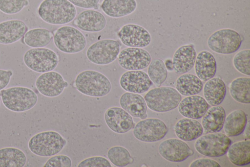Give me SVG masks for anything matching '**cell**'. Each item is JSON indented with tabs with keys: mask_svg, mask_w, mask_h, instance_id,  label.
I'll use <instances>...</instances> for the list:
<instances>
[{
	"mask_svg": "<svg viewBox=\"0 0 250 167\" xmlns=\"http://www.w3.org/2000/svg\"><path fill=\"white\" fill-rule=\"evenodd\" d=\"M40 18L53 25H62L76 17L75 6L68 0H43L38 8Z\"/></svg>",
	"mask_w": 250,
	"mask_h": 167,
	"instance_id": "1",
	"label": "cell"
},
{
	"mask_svg": "<svg viewBox=\"0 0 250 167\" xmlns=\"http://www.w3.org/2000/svg\"><path fill=\"white\" fill-rule=\"evenodd\" d=\"M74 86L82 94L92 97L105 96L111 90V83L105 75L91 70L79 73L75 78Z\"/></svg>",
	"mask_w": 250,
	"mask_h": 167,
	"instance_id": "2",
	"label": "cell"
},
{
	"mask_svg": "<svg viewBox=\"0 0 250 167\" xmlns=\"http://www.w3.org/2000/svg\"><path fill=\"white\" fill-rule=\"evenodd\" d=\"M4 106L14 112H23L33 108L37 103L38 97L32 89L21 86L12 87L0 91Z\"/></svg>",
	"mask_w": 250,
	"mask_h": 167,
	"instance_id": "3",
	"label": "cell"
},
{
	"mask_svg": "<svg viewBox=\"0 0 250 167\" xmlns=\"http://www.w3.org/2000/svg\"><path fill=\"white\" fill-rule=\"evenodd\" d=\"M66 144V140L58 132L46 131L32 136L28 143V147L34 154L48 157L60 152Z\"/></svg>",
	"mask_w": 250,
	"mask_h": 167,
	"instance_id": "4",
	"label": "cell"
},
{
	"mask_svg": "<svg viewBox=\"0 0 250 167\" xmlns=\"http://www.w3.org/2000/svg\"><path fill=\"white\" fill-rule=\"evenodd\" d=\"M147 107L156 112H166L177 107L182 96L171 87H158L148 91L144 96Z\"/></svg>",
	"mask_w": 250,
	"mask_h": 167,
	"instance_id": "5",
	"label": "cell"
},
{
	"mask_svg": "<svg viewBox=\"0 0 250 167\" xmlns=\"http://www.w3.org/2000/svg\"><path fill=\"white\" fill-rule=\"evenodd\" d=\"M53 42L60 51L68 54L80 52L86 46V40L83 33L69 25L62 26L55 31Z\"/></svg>",
	"mask_w": 250,
	"mask_h": 167,
	"instance_id": "6",
	"label": "cell"
},
{
	"mask_svg": "<svg viewBox=\"0 0 250 167\" xmlns=\"http://www.w3.org/2000/svg\"><path fill=\"white\" fill-rule=\"evenodd\" d=\"M58 55L53 50L46 48H33L24 54L23 60L31 70L38 73L53 71L59 62Z\"/></svg>",
	"mask_w": 250,
	"mask_h": 167,
	"instance_id": "7",
	"label": "cell"
},
{
	"mask_svg": "<svg viewBox=\"0 0 250 167\" xmlns=\"http://www.w3.org/2000/svg\"><path fill=\"white\" fill-rule=\"evenodd\" d=\"M242 42L241 36L237 31L230 28H223L209 35L207 45L215 53L230 54L239 49Z\"/></svg>",
	"mask_w": 250,
	"mask_h": 167,
	"instance_id": "8",
	"label": "cell"
},
{
	"mask_svg": "<svg viewBox=\"0 0 250 167\" xmlns=\"http://www.w3.org/2000/svg\"><path fill=\"white\" fill-rule=\"evenodd\" d=\"M195 143V148L200 154L210 157L224 155L231 143L230 138L220 132L206 134L199 137Z\"/></svg>",
	"mask_w": 250,
	"mask_h": 167,
	"instance_id": "9",
	"label": "cell"
},
{
	"mask_svg": "<svg viewBox=\"0 0 250 167\" xmlns=\"http://www.w3.org/2000/svg\"><path fill=\"white\" fill-rule=\"evenodd\" d=\"M119 41L111 39L99 40L90 45L86 50L87 59L98 65H106L114 62L120 51Z\"/></svg>",
	"mask_w": 250,
	"mask_h": 167,
	"instance_id": "10",
	"label": "cell"
},
{
	"mask_svg": "<svg viewBox=\"0 0 250 167\" xmlns=\"http://www.w3.org/2000/svg\"><path fill=\"white\" fill-rule=\"evenodd\" d=\"M168 132V128L161 119L148 118L142 119L133 128V134L138 140L152 143L162 140Z\"/></svg>",
	"mask_w": 250,
	"mask_h": 167,
	"instance_id": "11",
	"label": "cell"
},
{
	"mask_svg": "<svg viewBox=\"0 0 250 167\" xmlns=\"http://www.w3.org/2000/svg\"><path fill=\"white\" fill-rule=\"evenodd\" d=\"M119 65L127 71L141 70L147 67L151 61L150 53L141 48L128 47L120 51Z\"/></svg>",
	"mask_w": 250,
	"mask_h": 167,
	"instance_id": "12",
	"label": "cell"
},
{
	"mask_svg": "<svg viewBox=\"0 0 250 167\" xmlns=\"http://www.w3.org/2000/svg\"><path fill=\"white\" fill-rule=\"evenodd\" d=\"M117 35L122 43L128 47H146L151 40L150 34L145 27L134 24L123 25Z\"/></svg>",
	"mask_w": 250,
	"mask_h": 167,
	"instance_id": "13",
	"label": "cell"
},
{
	"mask_svg": "<svg viewBox=\"0 0 250 167\" xmlns=\"http://www.w3.org/2000/svg\"><path fill=\"white\" fill-rule=\"evenodd\" d=\"M68 85L59 72L50 71L42 73L37 78L35 86L39 92L48 97L60 95Z\"/></svg>",
	"mask_w": 250,
	"mask_h": 167,
	"instance_id": "14",
	"label": "cell"
},
{
	"mask_svg": "<svg viewBox=\"0 0 250 167\" xmlns=\"http://www.w3.org/2000/svg\"><path fill=\"white\" fill-rule=\"evenodd\" d=\"M160 155L171 162H181L192 155L193 151L180 139L171 138L165 140L158 146Z\"/></svg>",
	"mask_w": 250,
	"mask_h": 167,
	"instance_id": "15",
	"label": "cell"
},
{
	"mask_svg": "<svg viewBox=\"0 0 250 167\" xmlns=\"http://www.w3.org/2000/svg\"><path fill=\"white\" fill-rule=\"evenodd\" d=\"M104 119L108 127L117 134H124L135 126L132 116L122 107L108 108L104 115Z\"/></svg>",
	"mask_w": 250,
	"mask_h": 167,
	"instance_id": "16",
	"label": "cell"
},
{
	"mask_svg": "<svg viewBox=\"0 0 250 167\" xmlns=\"http://www.w3.org/2000/svg\"><path fill=\"white\" fill-rule=\"evenodd\" d=\"M119 83L125 91L139 94L147 91L153 84L148 74L141 70L124 72L120 77Z\"/></svg>",
	"mask_w": 250,
	"mask_h": 167,
	"instance_id": "17",
	"label": "cell"
},
{
	"mask_svg": "<svg viewBox=\"0 0 250 167\" xmlns=\"http://www.w3.org/2000/svg\"><path fill=\"white\" fill-rule=\"evenodd\" d=\"M74 24L83 31L98 32L105 28L106 20L101 12L96 10L87 9L81 12L75 17Z\"/></svg>",
	"mask_w": 250,
	"mask_h": 167,
	"instance_id": "18",
	"label": "cell"
},
{
	"mask_svg": "<svg viewBox=\"0 0 250 167\" xmlns=\"http://www.w3.org/2000/svg\"><path fill=\"white\" fill-rule=\"evenodd\" d=\"M209 105L204 98L195 95L181 99L177 107L179 112L183 116L196 119L203 116Z\"/></svg>",
	"mask_w": 250,
	"mask_h": 167,
	"instance_id": "19",
	"label": "cell"
},
{
	"mask_svg": "<svg viewBox=\"0 0 250 167\" xmlns=\"http://www.w3.org/2000/svg\"><path fill=\"white\" fill-rule=\"evenodd\" d=\"M197 53L192 45H185L178 48L172 58L173 70L177 74L188 72L194 67Z\"/></svg>",
	"mask_w": 250,
	"mask_h": 167,
	"instance_id": "20",
	"label": "cell"
},
{
	"mask_svg": "<svg viewBox=\"0 0 250 167\" xmlns=\"http://www.w3.org/2000/svg\"><path fill=\"white\" fill-rule=\"evenodd\" d=\"M28 27L20 20H9L0 23V44L9 45L20 40Z\"/></svg>",
	"mask_w": 250,
	"mask_h": 167,
	"instance_id": "21",
	"label": "cell"
},
{
	"mask_svg": "<svg viewBox=\"0 0 250 167\" xmlns=\"http://www.w3.org/2000/svg\"><path fill=\"white\" fill-rule=\"evenodd\" d=\"M121 107L131 116L141 119L147 118V105L144 98L139 94L125 92L120 98Z\"/></svg>",
	"mask_w": 250,
	"mask_h": 167,
	"instance_id": "22",
	"label": "cell"
},
{
	"mask_svg": "<svg viewBox=\"0 0 250 167\" xmlns=\"http://www.w3.org/2000/svg\"><path fill=\"white\" fill-rule=\"evenodd\" d=\"M136 0H103L101 8L107 16L118 18L129 15L136 9Z\"/></svg>",
	"mask_w": 250,
	"mask_h": 167,
	"instance_id": "23",
	"label": "cell"
},
{
	"mask_svg": "<svg viewBox=\"0 0 250 167\" xmlns=\"http://www.w3.org/2000/svg\"><path fill=\"white\" fill-rule=\"evenodd\" d=\"M196 76L202 81H207L214 76L217 65L213 55L208 51H200L196 56L195 62Z\"/></svg>",
	"mask_w": 250,
	"mask_h": 167,
	"instance_id": "24",
	"label": "cell"
},
{
	"mask_svg": "<svg viewBox=\"0 0 250 167\" xmlns=\"http://www.w3.org/2000/svg\"><path fill=\"white\" fill-rule=\"evenodd\" d=\"M174 130L179 139L188 142L197 139L203 133L202 124L195 119L188 118L179 119L175 124Z\"/></svg>",
	"mask_w": 250,
	"mask_h": 167,
	"instance_id": "25",
	"label": "cell"
},
{
	"mask_svg": "<svg viewBox=\"0 0 250 167\" xmlns=\"http://www.w3.org/2000/svg\"><path fill=\"white\" fill-rule=\"evenodd\" d=\"M202 118V126L205 134L218 132L223 127L226 113L223 107L213 106L208 109Z\"/></svg>",
	"mask_w": 250,
	"mask_h": 167,
	"instance_id": "26",
	"label": "cell"
},
{
	"mask_svg": "<svg viewBox=\"0 0 250 167\" xmlns=\"http://www.w3.org/2000/svg\"><path fill=\"white\" fill-rule=\"evenodd\" d=\"M205 100L211 106L220 104L226 94V87L224 81L218 77H212L206 81L203 88Z\"/></svg>",
	"mask_w": 250,
	"mask_h": 167,
	"instance_id": "27",
	"label": "cell"
},
{
	"mask_svg": "<svg viewBox=\"0 0 250 167\" xmlns=\"http://www.w3.org/2000/svg\"><path fill=\"white\" fill-rule=\"evenodd\" d=\"M247 123L246 114L242 110L230 112L225 118L224 129L228 137H235L241 134Z\"/></svg>",
	"mask_w": 250,
	"mask_h": 167,
	"instance_id": "28",
	"label": "cell"
},
{
	"mask_svg": "<svg viewBox=\"0 0 250 167\" xmlns=\"http://www.w3.org/2000/svg\"><path fill=\"white\" fill-rule=\"evenodd\" d=\"M229 160L233 165L244 166L250 163V141L237 142L230 144L227 152Z\"/></svg>",
	"mask_w": 250,
	"mask_h": 167,
	"instance_id": "29",
	"label": "cell"
},
{
	"mask_svg": "<svg viewBox=\"0 0 250 167\" xmlns=\"http://www.w3.org/2000/svg\"><path fill=\"white\" fill-rule=\"evenodd\" d=\"M175 87L181 95L187 96L199 94L203 89V84L196 75L186 73L178 77Z\"/></svg>",
	"mask_w": 250,
	"mask_h": 167,
	"instance_id": "30",
	"label": "cell"
},
{
	"mask_svg": "<svg viewBox=\"0 0 250 167\" xmlns=\"http://www.w3.org/2000/svg\"><path fill=\"white\" fill-rule=\"evenodd\" d=\"M53 37V35L50 30L44 28H35L26 32L23 41L30 48H43L50 43Z\"/></svg>",
	"mask_w": 250,
	"mask_h": 167,
	"instance_id": "31",
	"label": "cell"
},
{
	"mask_svg": "<svg viewBox=\"0 0 250 167\" xmlns=\"http://www.w3.org/2000/svg\"><path fill=\"white\" fill-rule=\"evenodd\" d=\"M27 162L25 154L16 147L0 149V167H23Z\"/></svg>",
	"mask_w": 250,
	"mask_h": 167,
	"instance_id": "32",
	"label": "cell"
},
{
	"mask_svg": "<svg viewBox=\"0 0 250 167\" xmlns=\"http://www.w3.org/2000/svg\"><path fill=\"white\" fill-rule=\"evenodd\" d=\"M250 78L239 77L233 80L230 84L229 91L231 97L237 102L250 103Z\"/></svg>",
	"mask_w": 250,
	"mask_h": 167,
	"instance_id": "33",
	"label": "cell"
},
{
	"mask_svg": "<svg viewBox=\"0 0 250 167\" xmlns=\"http://www.w3.org/2000/svg\"><path fill=\"white\" fill-rule=\"evenodd\" d=\"M167 70L162 60L157 58L151 61L147 69V74L153 84L160 87L167 77Z\"/></svg>",
	"mask_w": 250,
	"mask_h": 167,
	"instance_id": "34",
	"label": "cell"
},
{
	"mask_svg": "<svg viewBox=\"0 0 250 167\" xmlns=\"http://www.w3.org/2000/svg\"><path fill=\"white\" fill-rule=\"evenodd\" d=\"M107 156L112 164L118 167H125L133 161L129 151L122 146L110 148L107 151Z\"/></svg>",
	"mask_w": 250,
	"mask_h": 167,
	"instance_id": "35",
	"label": "cell"
},
{
	"mask_svg": "<svg viewBox=\"0 0 250 167\" xmlns=\"http://www.w3.org/2000/svg\"><path fill=\"white\" fill-rule=\"evenodd\" d=\"M250 49L242 50L236 53L233 58V65L240 73L250 75Z\"/></svg>",
	"mask_w": 250,
	"mask_h": 167,
	"instance_id": "36",
	"label": "cell"
},
{
	"mask_svg": "<svg viewBox=\"0 0 250 167\" xmlns=\"http://www.w3.org/2000/svg\"><path fill=\"white\" fill-rule=\"evenodd\" d=\"M28 4L27 0H0V11L8 15L15 14Z\"/></svg>",
	"mask_w": 250,
	"mask_h": 167,
	"instance_id": "37",
	"label": "cell"
},
{
	"mask_svg": "<svg viewBox=\"0 0 250 167\" xmlns=\"http://www.w3.org/2000/svg\"><path fill=\"white\" fill-rule=\"evenodd\" d=\"M78 167H111L110 162L102 156H93L82 160Z\"/></svg>",
	"mask_w": 250,
	"mask_h": 167,
	"instance_id": "38",
	"label": "cell"
},
{
	"mask_svg": "<svg viewBox=\"0 0 250 167\" xmlns=\"http://www.w3.org/2000/svg\"><path fill=\"white\" fill-rule=\"evenodd\" d=\"M72 161L69 157L64 155H54L44 164V167H71Z\"/></svg>",
	"mask_w": 250,
	"mask_h": 167,
	"instance_id": "39",
	"label": "cell"
},
{
	"mask_svg": "<svg viewBox=\"0 0 250 167\" xmlns=\"http://www.w3.org/2000/svg\"><path fill=\"white\" fill-rule=\"evenodd\" d=\"M74 6L85 9L98 10L100 7V0H68Z\"/></svg>",
	"mask_w": 250,
	"mask_h": 167,
	"instance_id": "40",
	"label": "cell"
},
{
	"mask_svg": "<svg viewBox=\"0 0 250 167\" xmlns=\"http://www.w3.org/2000/svg\"><path fill=\"white\" fill-rule=\"evenodd\" d=\"M190 167H220V165L214 160L201 158L192 161L189 165Z\"/></svg>",
	"mask_w": 250,
	"mask_h": 167,
	"instance_id": "41",
	"label": "cell"
},
{
	"mask_svg": "<svg viewBox=\"0 0 250 167\" xmlns=\"http://www.w3.org/2000/svg\"><path fill=\"white\" fill-rule=\"evenodd\" d=\"M13 73L12 70H0V91L9 84Z\"/></svg>",
	"mask_w": 250,
	"mask_h": 167,
	"instance_id": "42",
	"label": "cell"
},
{
	"mask_svg": "<svg viewBox=\"0 0 250 167\" xmlns=\"http://www.w3.org/2000/svg\"><path fill=\"white\" fill-rule=\"evenodd\" d=\"M164 63L167 70L169 71H171L173 70L172 60L171 59H167Z\"/></svg>",
	"mask_w": 250,
	"mask_h": 167,
	"instance_id": "43",
	"label": "cell"
},
{
	"mask_svg": "<svg viewBox=\"0 0 250 167\" xmlns=\"http://www.w3.org/2000/svg\"><path fill=\"white\" fill-rule=\"evenodd\" d=\"M245 134L246 136V137L248 139L250 140V122H248L247 123L246 126L245 128Z\"/></svg>",
	"mask_w": 250,
	"mask_h": 167,
	"instance_id": "44",
	"label": "cell"
},
{
	"mask_svg": "<svg viewBox=\"0 0 250 167\" xmlns=\"http://www.w3.org/2000/svg\"></svg>",
	"mask_w": 250,
	"mask_h": 167,
	"instance_id": "45",
	"label": "cell"
}]
</instances>
